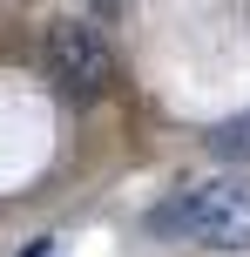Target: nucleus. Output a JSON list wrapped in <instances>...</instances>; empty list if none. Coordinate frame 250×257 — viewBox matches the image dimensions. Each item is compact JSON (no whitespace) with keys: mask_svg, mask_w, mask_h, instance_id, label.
Returning <instances> with one entry per match:
<instances>
[{"mask_svg":"<svg viewBox=\"0 0 250 257\" xmlns=\"http://www.w3.org/2000/svg\"><path fill=\"white\" fill-rule=\"evenodd\" d=\"M210 149H216V156H250V122L216 128V136H210Z\"/></svg>","mask_w":250,"mask_h":257,"instance_id":"nucleus-3","label":"nucleus"},{"mask_svg":"<svg viewBox=\"0 0 250 257\" xmlns=\"http://www.w3.org/2000/svg\"><path fill=\"white\" fill-rule=\"evenodd\" d=\"M48 81L61 102H95V95H108V81H115V54H108L102 27L95 21H54L48 27Z\"/></svg>","mask_w":250,"mask_h":257,"instance_id":"nucleus-2","label":"nucleus"},{"mask_svg":"<svg viewBox=\"0 0 250 257\" xmlns=\"http://www.w3.org/2000/svg\"><path fill=\"white\" fill-rule=\"evenodd\" d=\"M156 237H189L203 250H243L250 244V176H216L196 190H176L169 203L149 210Z\"/></svg>","mask_w":250,"mask_h":257,"instance_id":"nucleus-1","label":"nucleus"},{"mask_svg":"<svg viewBox=\"0 0 250 257\" xmlns=\"http://www.w3.org/2000/svg\"><path fill=\"white\" fill-rule=\"evenodd\" d=\"M48 250H54V244H48V237H34V244H27L21 257H48Z\"/></svg>","mask_w":250,"mask_h":257,"instance_id":"nucleus-4","label":"nucleus"}]
</instances>
